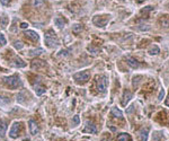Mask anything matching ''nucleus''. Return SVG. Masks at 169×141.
<instances>
[{"mask_svg":"<svg viewBox=\"0 0 169 141\" xmlns=\"http://www.w3.org/2000/svg\"><path fill=\"white\" fill-rule=\"evenodd\" d=\"M34 91L36 93V95L41 96V95H43V94L45 93V87L40 84V81H36V82L34 84Z\"/></svg>","mask_w":169,"mask_h":141,"instance_id":"obj_9","label":"nucleus"},{"mask_svg":"<svg viewBox=\"0 0 169 141\" xmlns=\"http://www.w3.org/2000/svg\"><path fill=\"white\" fill-rule=\"evenodd\" d=\"M14 46H15L17 50H21V49H23V46H24V45H23V43H21V42H19V41H16V42L14 43Z\"/></svg>","mask_w":169,"mask_h":141,"instance_id":"obj_25","label":"nucleus"},{"mask_svg":"<svg viewBox=\"0 0 169 141\" xmlns=\"http://www.w3.org/2000/svg\"><path fill=\"white\" fill-rule=\"evenodd\" d=\"M8 25V18H7V16L6 15H3L2 17H1V21H0V26L2 27V28H5L6 26Z\"/></svg>","mask_w":169,"mask_h":141,"instance_id":"obj_22","label":"nucleus"},{"mask_svg":"<svg viewBox=\"0 0 169 141\" xmlns=\"http://www.w3.org/2000/svg\"><path fill=\"white\" fill-rule=\"evenodd\" d=\"M32 3H33V6H34V7H36V8L43 7V6L45 5L43 0H32Z\"/></svg>","mask_w":169,"mask_h":141,"instance_id":"obj_21","label":"nucleus"},{"mask_svg":"<svg viewBox=\"0 0 169 141\" xmlns=\"http://www.w3.org/2000/svg\"><path fill=\"white\" fill-rule=\"evenodd\" d=\"M84 132H88V133H96L97 129H96V125L93 122H87L86 123V128H84Z\"/></svg>","mask_w":169,"mask_h":141,"instance_id":"obj_12","label":"nucleus"},{"mask_svg":"<svg viewBox=\"0 0 169 141\" xmlns=\"http://www.w3.org/2000/svg\"><path fill=\"white\" fill-rule=\"evenodd\" d=\"M19 131H21V123H19V122H15V123L11 125V129H10V131H9V137L12 138V139L18 138Z\"/></svg>","mask_w":169,"mask_h":141,"instance_id":"obj_6","label":"nucleus"},{"mask_svg":"<svg viewBox=\"0 0 169 141\" xmlns=\"http://www.w3.org/2000/svg\"><path fill=\"white\" fill-rule=\"evenodd\" d=\"M72 30H74V33H79L80 30H82V25H79V24L74 25L72 27Z\"/></svg>","mask_w":169,"mask_h":141,"instance_id":"obj_24","label":"nucleus"},{"mask_svg":"<svg viewBox=\"0 0 169 141\" xmlns=\"http://www.w3.org/2000/svg\"><path fill=\"white\" fill-rule=\"evenodd\" d=\"M3 81H5V84H6L9 88H11V89H16V88H18L21 85V78H19L18 76H16V75L9 76V77H5V78H3Z\"/></svg>","mask_w":169,"mask_h":141,"instance_id":"obj_2","label":"nucleus"},{"mask_svg":"<svg viewBox=\"0 0 169 141\" xmlns=\"http://www.w3.org/2000/svg\"><path fill=\"white\" fill-rule=\"evenodd\" d=\"M0 2L3 5V6H7V5H9V2H10V0H0Z\"/></svg>","mask_w":169,"mask_h":141,"instance_id":"obj_29","label":"nucleus"},{"mask_svg":"<svg viewBox=\"0 0 169 141\" xmlns=\"http://www.w3.org/2000/svg\"><path fill=\"white\" fill-rule=\"evenodd\" d=\"M44 50L43 49H35V50H31L28 52V55L30 57H36V55H40V54H42Z\"/></svg>","mask_w":169,"mask_h":141,"instance_id":"obj_20","label":"nucleus"},{"mask_svg":"<svg viewBox=\"0 0 169 141\" xmlns=\"http://www.w3.org/2000/svg\"><path fill=\"white\" fill-rule=\"evenodd\" d=\"M168 7H169V6H168Z\"/></svg>","mask_w":169,"mask_h":141,"instance_id":"obj_35","label":"nucleus"},{"mask_svg":"<svg viewBox=\"0 0 169 141\" xmlns=\"http://www.w3.org/2000/svg\"><path fill=\"white\" fill-rule=\"evenodd\" d=\"M24 35H25L27 39L34 41V42H35V41H38V39H40L38 34H37L36 32H34V30H26V32L24 33Z\"/></svg>","mask_w":169,"mask_h":141,"instance_id":"obj_8","label":"nucleus"},{"mask_svg":"<svg viewBox=\"0 0 169 141\" xmlns=\"http://www.w3.org/2000/svg\"><path fill=\"white\" fill-rule=\"evenodd\" d=\"M133 110H134V106H131V107H130V109H128V110L126 111V113H131V112L133 111Z\"/></svg>","mask_w":169,"mask_h":141,"instance_id":"obj_31","label":"nucleus"},{"mask_svg":"<svg viewBox=\"0 0 169 141\" xmlns=\"http://www.w3.org/2000/svg\"><path fill=\"white\" fill-rule=\"evenodd\" d=\"M79 122H80V119H79V116H78V115L74 116V120H72V123H74V125H78V124H79Z\"/></svg>","mask_w":169,"mask_h":141,"instance_id":"obj_27","label":"nucleus"},{"mask_svg":"<svg viewBox=\"0 0 169 141\" xmlns=\"http://www.w3.org/2000/svg\"><path fill=\"white\" fill-rule=\"evenodd\" d=\"M45 67H46V63L42 60H34L32 62V68L33 69L38 70V69H44Z\"/></svg>","mask_w":169,"mask_h":141,"instance_id":"obj_11","label":"nucleus"},{"mask_svg":"<svg viewBox=\"0 0 169 141\" xmlns=\"http://www.w3.org/2000/svg\"><path fill=\"white\" fill-rule=\"evenodd\" d=\"M90 78V73L88 71H81V72H77L74 75V79L79 84H84L89 80Z\"/></svg>","mask_w":169,"mask_h":141,"instance_id":"obj_3","label":"nucleus"},{"mask_svg":"<svg viewBox=\"0 0 169 141\" xmlns=\"http://www.w3.org/2000/svg\"><path fill=\"white\" fill-rule=\"evenodd\" d=\"M166 105H167V106H169V98L167 100V101H166Z\"/></svg>","mask_w":169,"mask_h":141,"instance_id":"obj_32","label":"nucleus"},{"mask_svg":"<svg viewBox=\"0 0 169 141\" xmlns=\"http://www.w3.org/2000/svg\"><path fill=\"white\" fill-rule=\"evenodd\" d=\"M6 44V39H5V36L0 33V46H3Z\"/></svg>","mask_w":169,"mask_h":141,"instance_id":"obj_26","label":"nucleus"},{"mask_svg":"<svg viewBox=\"0 0 169 141\" xmlns=\"http://www.w3.org/2000/svg\"><path fill=\"white\" fill-rule=\"evenodd\" d=\"M132 98V94L130 93L128 91H124V95H123V101H122V104L123 105H126V103L130 100Z\"/></svg>","mask_w":169,"mask_h":141,"instance_id":"obj_18","label":"nucleus"},{"mask_svg":"<svg viewBox=\"0 0 169 141\" xmlns=\"http://www.w3.org/2000/svg\"><path fill=\"white\" fill-rule=\"evenodd\" d=\"M44 41H45V44L49 46V48H55L59 45V39L56 36V34L54 33L53 30H49L45 35H44Z\"/></svg>","mask_w":169,"mask_h":141,"instance_id":"obj_1","label":"nucleus"},{"mask_svg":"<svg viewBox=\"0 0 169 141\" xmlns=\"http://www.w3.org/2000/svg\"><path fill=\"white\" fill-rule=\"evenodd\" d=\"M121 1H124V0H121Z\"/></svg>","mask_w":169,"mask_h":141,"instance_id":"obj_34","label":"nucleus"},{"mask_svg":"<svg viewBox=\"0 0 169 141\" xmlns=\"http://www.w3.org/2000/svg\"><path fill=\"white\" fill-rule=\"evenodd\" d=\"M117 141H131V137L128 133H121L118 137H117Z\"/></svg>","mask_w":169,"mask_h":141,"instance_id":"obj_19","label":"nucleus"},{"mask_svg":"<svg viewBox=\"0 0 169 141\" xmlns=\"http://www.w3.org/2000/svg\"><path fill=\"white\" fill-rule=\"evenodd\" d=\"M112 115L117 118V119H122L123 118V113L121 112V110H118L117 107H113L112 109Z\"/></svg>","mask_w":169,"mask_h":141,"instance_id":"obj_17","label":"nucleus"},{"mask_svg":"<svg viewBox=\"0 0 169 141\" xmlns=\"http://www.w3.org/2000/svg\"><path fill=\"white\" fill-rule=\"evenodd\" d=\"M126 62L127 64L131 67V68H139L140 67V63H139V61L137 59H134V58H132V57H127L126 58Z\"/></svg>","mask_w":169,"mask_h":141,"instance_id":"obj_13","label":"nucleus"},{"mask_svg":"<svg viewBox=\"0 0 169 141\" xmlns=\"http://www.w3.org/2000/svg\"><path fill=\"white\" fill-rule=\"evenodd\" d=\"M148 133H149L148 128L142 129V130L140 131V141H147L148 140Z\"/></svg>","mask_w":169,"mask_h":141,"instance_id":"obj_15","label":"nucleus"},{"mask_svg":"<svg viewBox=\"0 0 169 141\" xmlns=\"http://www.w3.org/2000/svg\"><path fill=\"white\" fill-rule=\"evenodd\" d=\"M108 86V78L106 76H100L97 79V91L99 93H105Z\"/></svg>","mask_w":169,"mask_h":141,"instance_id":"obj_4","label":"nucleus"},{"mask_svg":"<svg viewBox=\"0 0 169 141\" xmlns=\"http://www.w3.org/2000/svg\"><path fill=\"white\" fill-rule=\"evenodd\" d=\"M11 64H12L14 67H18V68H24V67L26 66V63L21 60V58H18V57H15V58H14Z\"/></svg>","mask_w":169,"mask_h":141,"instance_id":"obj_14","label":"nucleus"},{"mask_svg":"<svg viewBox=\"0 0 169 141\" xmlns=\"http://www.w3.org/2000/svg\"><path fill=\"white\" fill-rule=\"evenodd\" d=\"M109 20V15H104V16H95L93 23L95 24L97 27H105L106 24Z\"/></svg>","mask_w":169,"mask_h":141,"instance_id":"obj_5","label":"nucleus"},{"mask_svg":"<svg viewBox=\"0 0 169 141\" xmlns=\"http://www.w3.org/2000/svg\"><path fill=\"white\" fill-rule=\"evenodd\" d=\"M21 27L25 30V28H27V27H28V24H26V23H21Z\"/></svg>","mask_w":169,"mask_h":141,"instance_id":"obj_30","label":"nucleus"},{"mask_svg":"<svg viewBox=\"0 0 169 141\" xmlns=\"http://www.w3.org/2000/svg\"><path fill=\"white\" fill-rule=\"evenodd\" d=\"M28 124H30V131H31V134H32V135H36V134L40 132V129H38L37 123L35 121H33V120H30Z\"/></svg>","mask_w":169,"mask_h":141,"instance_id":"obj_7","label":"nucleus"},{"mask_svg":"<svg viewBox=\"0 0 169 141\" xmlns=\"http://www.w3.org/2000/svg\"><path fill=\"white\" fill-rule=\"evenodd\" d=\"M65 24H67V20L64 19L63 17L58 16V17L54 18V25H55L58 28H63L64 26H65Z\"/></svg>","mask_w":169,"mask_h":141,"instance_id":"obj_10","label":"nucleus"},{"mask_svg":"<svg viewBox=\"0 0 169 141\" xmlns=\"http://www.w3.org/2000/svg\"><path fill=\"white\" fill-rule=\"evenodd\" d=\"M164 96H165V91L162 89V91H160V94H159V97H158V100H159V101H161V100L164 98Z\"/></svg>","mask_w":169,"mask_h":141,"instance_id":"obj_28","label":"nucleus"},{"mask_svg":"<svg viewBox=\"0 0 169 141\" xmlns=\"http://www.w3.org/2000/svg\"><path fill=\"white\" fill-rule=\"evenodd\" d=\"M6 130H7V122L0 120V137H3L6 134Z\"/></svg>","mask_w":169,"mask_h":141,"instance_id":"obj_16","label":"nucleus"},{"mask_svg":"<svg viewBox=\"0 0 169 141\" xmlns=\"http://www.w3.org/2000/svg\"><path fill=\"white\" fill-rule=\"evenodd\" d=\"M143 1H146V0H137V2H143Z\"/></svg>","mask_w":169,"mask_h":141,"instance_id":"obj_33","label":"nucleus"},{"mask_svg":"<svg viewBox=\"0 0 169 141\" xmlns=\"http://www.w3.org/2000/svg\"><path fill=\"white\" fill-rule=\"evenodd\" d=\"M160 50H159V48L157 45H155V46H152L150 50H149V54H151V55H156V54H158Z\"/></svg>","mask_w":169,"mask_h":141,"instance_id":"obj_23","label":"nucleus"}]
</instances>
